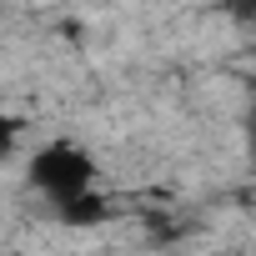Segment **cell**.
<instances>
[{
	"instance_id": "obj_1",
	"label": "cell",
	"mask_w": 256,
	"mask_h": 256,
	"mask_svg": "<svg viewBox=\"0 0 256 256\" xmlns=\"http://www.w3.org/2000/svg\"><path fill=\"white\" fill-rule=\"evenodd\" d=\"M26 171H30V186H36L56 211L96 191V161H90V151L76 146V141H46V146H36V156H30Z\"/></svg>"
},
{
	"instance_id": "obj_2",
	"label": "cell",
	"mask_w": 256,
	"mask_h": 256,
	"mask_svg": "<svg viewBox=\"0 0 256 256\" xmlns=\"http://www.w3.org/2000/svg\"><path fill=\"white\" fill-rule=\"evenodd\" d=\"M246 131H251V156H256V116L246 120Z\"/></svg>"
}]
</instances>
